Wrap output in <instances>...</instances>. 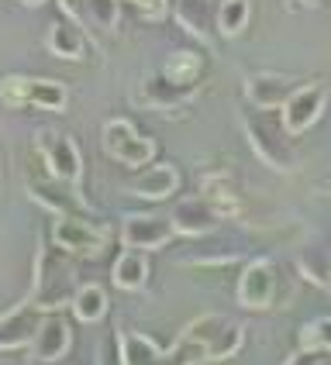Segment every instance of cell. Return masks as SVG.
<instances>
[{
    "label": "cell",
    "instance_id": "6da1fadb",
    "mask_svg": "<svg viewBox=\"0 0 331 365\" xmlns=\"http://www.w3.org/2000/svg\"><path fill=\"white\" fill-rule=\"evenodd\" d=\"M245 345V324L228 314H200L166 348L169 365H214L235 359Z\"/></svg>",
    "mask_w": 331,
    "mask_h": 365
},
{
    "label": "cell",
    "instance_id": "7a4b0ae2",
    "mask_svg": "<svg viewBox=\"0 0 331 365\" xmlns=\"http://www.w3.org/2000/svg\"><path fill=\"white\" fill-rule=\"evenodd\" d=\"M76 269L69 265L66 252H59L52 242L39 245L35 269H31V304L41 314H62V307H69V297L76 289Z\"/></svg>",
    "mask_w": 331,
    "mask_h": 365
},
{
    "label": "cell",
    "instance_id": "3957f363",
    "mask_svg": "<svg viewBox=\"0 0 331 365\" xmlns=\"http://www.w3.org/2000/svg\"><path fill=\"white\" fill-rule=\"evenodd\" d=\"M242 131L252 152L259 155V163L269 165L273 173L290 176L300 169V155L293 148V138L283 131L280 118H273V110H242Z\"/></svg>",
    "mask_w": 331,
    "mask_h": 365
},
{
    "label": "cell",
    "instance_id": "277c9868",
    "mask_svg": "<svg viewBox=\"0 0 331 365\" xmlns=\"http://www.w3.org/2000/svg\"><path fill=\"white\" fill-rule=\"evenodd\" d=\"M0 101L11 110L39 107V110H49V114H62V110H69V86L62 80H49V76L7 73L0 80Z\"/></svg>",
    "mask_w": 331,
    "mask_h": 365
},
{
    "label": "cell",
    "instance_id": "5b68a950",
    "mask_svg": "<svg viewBox=\"0 0 331 365\" xmlns=\"http://www.w3.org/2000/svg\"><path fill=\"white\" fill-rule=\"evenodd\" d=\"M101 145L107 152V159L128 165V169H145L152 165L159 145L152 135H145L142 128L128 118H107L101 128Z\"/></svg>",
    "mask_w": 331,
    "mask_h": 365
},
{
    "label": "cell",
    "instance_id": "8992f818",
    "mask_svg": "<svg viewBox=\"0 0 331 365\" xmlns=\"http://www.w3.org/2000/svg\"><path fill=\"white\" fill-rule=\"evenodd\" d=\"M35 148H39L41 163L49 169V180L66 182V186H80L83 182V152L73 135L56 131V128H41L35 135Z\"/></svg>",
    "mask_w": 331,
    "mask_h": 365
},
{
    "label": "cell",
    "instance_id": "52a82bcc",
    "mask_svg": "<svg viewBox=\"0 0 331 365\" xmlns=\"http://www.w3.org/2000/svg\"><path fill=\"white\" fill-rule=\"evenodd\" d=\"M325 110H328V83L307 80L280 103V124L290 138H297V135H307L325 118Z\"/></svg>",
    "mask_w": 331,
    "mask_h": 365
},
{
    "label": "cell",
    "instance_id": "ba28073f",
    "mask_svg": "<svg viewBox=\"0 0 331 365\" xmlns=\"http://www.w3.org/2000/svg\"><path fill=\"white\" fill-rule=\"evenodd\" d=\"M235 300H238V307H245L252 314L273 310L276 300H280V269H276V262L266 259V255L248 259V262L242 265V276H238Z\"/></svg>",
    "mask_w": 331,
    "mask_h": 365
},
{
    "label": "cell",
    "instance_id": "9c48e42d",
    "mask_svg": "<svg viewBox=\"0 0 331 365\" xmlns=\"http://www.w3.org/2000/svg\"><path fill=\"white\" fill-rule=\"evenodd\" d=\"M59 11L83 35H118L121 28V0H56Z\"/></svg>",
    "mask_w": 331,
    "mask_h": 365
},
{
    "label": "cell",
    "instance_id": "30bf717a",
    "mask_svg": "<svg viewBox=\"0 0 331 365\" xmlns=\"http://www.w3.org/2000/svg\"><path fill=\"white\" fill-rule=\"evenodd\" d=\"M49 242L66 255H97L107 245V227H97L80 214H69V217H56Z\"/></svg>",
    "mask_w": 331,
    "mask_h": 365
},
{
    "label": "cell",
    "instance_id": "8fae6325",
    "mask_svg": "<svg viewBox=\"0 0 331 365\" xmlns=\"http://www.w3.org/2000/svg\"><path fill=\"white\" fill-rule=\"evenodd\" d=\"M31 362L35 365H56L69 355L73 348V327L62 314H41L39 331L31 338Z\"/></svg>",
    "mask_w": 331,
    "mask_h": 365
},
{
    "label": "cell",
    "instance_id": "7c38bea8",
    "mask_svg": "<svg viewBox=\"0 0 331 365\" xmlns=\"http://www.w3.org/2000/svg\"><path fill=\"white\" fill-rule=\"evenodd\" d=\"M300 86L297 76L290 73H248L242 83L245 103L252 110H280V103Z\"/></svg>",
    "mask_w": 331,
    "mask_h": 365
},
{
    "label": "cell",
    "instance_id": "4fadbf2b",
    "mask_svg": "<svg viewBox=\"0 0 331 365\" xmlns=\"http://www.w3.org/2000/svg\"><path fill=\"white\" fill-rule=\"evenodd\" d=\"M221 214L204 200V197H183L169 210V224H173V235H183V238H207L221 227Z\"/></svg>",
    "mask_w": 331,
    "mask_h": 365
},
{
    "label": "cell",
    "instance_id": "5bb4252c",
    "mask_svg": "<svg viewBox=\"0 0 331 365\" xmlns=\"http://www.w3.org/2000/svg\"><path fill=\"white\" fill-rule=\"evenodd\" d=\"M173 224L169 217H156V214H128L121 221V238L124 248H138V252H156L173 242Z\"/></svg>",
    "mask_w": 331,
    "mask_h": 365
},
{
    "label": "cell",
    "instance_id": "9a60e30c",
    "mask_svg": "<svg viewBox=\"0 0 331 365\" xmlns=\"http://www.w3.org/2000/svg\"><path fill=\"white\" fill-rule=\"evenodd\" d=\"M41 310L31 304V297H24L11 310L0 314V351H21L31 345L35 331H39Z\"/></svg>",
    "mask_w": 331,
    "mask_h": 365
},
{
    "label": "cell",
    "instance_id": "2e32d148",
    "mask_svg": "<svg viewBox=\"0 0 331 365\" xmlns=\"http://www.w3.org/2000/svg\"><path fill=\"white\" fill-rule=\"evenodd\" d=\"M180 169L173 163H156V165H145L142 173L135 176V180L124 182V193H131V197H138V200H169L176 190H180Z\"/></svg>",
    "mask_w": 331,
    "mask_h": 365
},
{
    "label": "cell",
    "instance_id": "e0dca14e",
    "mask_svg": "<svg viewBox=\"0 0 331 365\" xmlns=\"http://www.w3.org/2000/svg\"><path fill=\"white\" fill-rule=\"evenodd\" d=\"M197 90H183L176 83H169L156 69V73H145L142 80L135 83V103L138 107H148V110H169V107H183V103L193 101Z\"/></svg>",
    "mask_w": 331,
    "mask_h": 365
},
{
    "label": "cell",
    "instance_id": "ac0fdd59",
    "mask_svg": "<svg viewBox=\"0 0 331 365\" xmlns=\"http://www.w3.org/2000/svg\"><path fill=\"white\" fill-rule=\"evenodd\" d=\"M114 351H118V365H169L166 348H159L148 334L128 324L114 327Z\"/></svg>",
    "mask_w": 331,
    "mask_h": 365
},
{
    "label": "cell",
    "instance_id": "d6986e66",
    "mask_svg": "<svg viewBox=\"0 0 331 365\" xmlns=\"http://www.w3.org/2000/svg\"><path fill=\"white\" fill-rule=\"evenodd\" d=\"M148 276H152L148 252H138V248H121V255L111 265V283L121 293H142L148 286Z\"/></svg>",
    "mask_w": 331,
    "mask_h": 365
},
{
    "label": "cell",
    "instance_id": "ffe728a7",
    "mask_svg": "<svg viewBox=\"0 0 331 365\" xmlns=\"http://www.w3.org/2000/svg\"><path fill=\"white\" fill-rule=\"evenodd\" d=\"M73 190H76V186H66V182H56V180H31L28 197H31V203H35L39 210H45V214H52V217H69V214L80 210Z\"/></svg>",
    "mask_w": 331,
    "mask_h": 365
},
{
    "label": "cell",
    "instance_id": "44dd1931",
    "mask_svg": "<svg viewBox=\"0 0 331 365\" xmlns=\"http://www.w3.org/2000/svg\"><path fill=\"white\" fill-rule=\"evenodd\" d=\"M214 0H173V18L186 35L207 45L214 38Z\"/></svg>",
    "mask_w": 331,
    "mask_h": 365
},
{
    "label": "cell",
    "instance_id": "7402d4cb",
    "mask_svg": "<svg viewBox=\"0 0 331 365\" xmlns=\"http://www.w3.org/2000/svg\"><path fill=\"white\" fill-rule=\"evenodd\" d=\"M204 69H207V62L197 48H173V52L166 56L159 73H163L169 83L183 86V90H197L200 80H204Z\"/></svg>",
    "mask_w": 331,
    "mask_h": 365
},
{
    "label": "cell",
    "instance_id": "603a6c76",
    "mask_svg": "<svg viewBox=\"0 0 331 365\" xmlns=\"http://www.w3.org/2000/svg\"><path fill=\"white\" fill-rule=\"evenodd\" d=\"M86 45H90L86 35H83L73 21H56V24H49V31H45V48H49V56H56V59L83 62L86 59Z\"/></svg>",
    "mask_w": 331,
    "mask_h": 365
},
{
    "label": "cell",
    "instance_id": "cb8c5ba5",
    "mask_svg": "<svg viewBox=\"0 0 331 365\" xmlns=\"http://www.w3.org/2000/svg\"><path fill=\"white\" fill-rule=\"evenodd\" d=\"M252 24V0H218L214 7V35L225 41L242 38Z\"/></svg>",
    "mask_w": 331,
    "mask_h": 365
},
{
    "label": "cell",
    "instance_id": "d4e9b609",
    "mask_svg": "<svg viewBox=\"0 0 331 365\" xmlns=\"http://www.w3.org/2000/svg\"><path fill=\"white\" fill-rule=\"evenodd\" d=\"M69 310H73V317L80 324H101L103 317H107V310H111V300H107L103 286L80 283L73 289V297H69Z\"/></svg>",
    "mask_w": 331,
    "mask_h": 365
},
{
    "label": "cell",
    "instance_id": "484cf974",
    "mask_svg": "<svg viewBox=\"0 0 331 365\" xmlns=\"http://www.w3.org/2000/svg\"><path fill=\"white\" fill-rule=\"evenodd\" d=\"M200 197H204L221 217H225V214H238V190L231 186V180H228L225 173H221V176H210V173H207L204 193H200Z\"/></svg>",
    "mask_w": 331,
    "mask_h": 365
},
{
    "label": "cell",
    "instance_id": "4316f807",
    "mask_svg": "<svg viewBox=\"0 0 331 365\" xmlns=\"http://www.w3.org/2000/svg\"><path fill=\"white\" fill-rule=\"evenodd\" d=\"M300 341V351H310V355H331V314H321L307 324L300 327L297 334Z\"/></svg>",
    "mask_w": 331,
    "mask_h": 365
},
{
    "label": "cell",
    "instance_id": "83f0119b",
    "mask_svg": "<svg viewBox=\"0 0 331 365\" xmlns=\"http://www.w3.org/2000/svg\"><path fill=\"white\" fill-rule=\"evenodd\" d=\"M297 269L300 276L307 279L310 286H325V272H328V248H307L300 259H297Z\"/></svg>",
    "mask_w": 331,
    "mask_h": 365
},
{
    "label": "cell",
    "instance_id": "f1b7e54d",
    "mask_svg": "<svg viewBox=\"0 0 331 365\" xmlns=\"http://www.w3.org/2000/svg\"><path fill=\"white\" fill-rule=\"evenodd\" d=\"M245 259V245H231V248H214V252H200V255H193V259H186V265H207V269H214V265H231V262H242Z\"/></svg>",
    "mask_w": 331,
    "mask_h": 365
},
{
    "label": "cell",
    "instance_id": "f546056e",
    "mask_svg": "<svg viewBox=\"0 0 331 365\" xmlns=\"http://www.w3.org/2000/svg\"><path fill=\"white\" fill-rule=\"evenodd\" d=\"M128 4L142 14V21H152V24L169 18V0H128Z\"/></svg>",
    "mask_w": 331,
    "mask_h": 365
},
{
    "label": "cell",
    "instance_id": "4dcf8cb0",
    "mask_svg": "<svg viewBox=\"0 0 331 365\" xmlns=\"http://www.w3.org/2000/svg\"><path fill=\"white\" fill-rule=\"evenodd\" d=\"M283 365H321V355H310V351H297V355H290Z\"/></svg>",
    "mask_w": 331,
    "mask_h": 365
},
{
    "label": "cell",
    "instance_id": "1f68e13d",
    "mask_svg": "<svg viewBox=\"0 0 331 365\" xmlns=\"http://www.w3.org/2000/svg\"><path fill=\"white\" fill-rule=\"evenodd\" d=\"M290 11H310V7H317V0H287Z\"/></svg>",
    "mask_w": 331,
    "mask_h": 365
},
{
    "label": "cell",
    "instance_id": "d6a6232c",
    "mask_svg": "<svg viewBox=\"0 0 331 365\" xmlns=\"http://www.w3.org/2000/svg\"><path fill=\"white\" fill-rule=\"evenodd\" d=\"M321 289L331 297V252H328V272H325V286H321Z\"/></svg>",
    "mask_w": 331,
    "mask_h": 365
},
{
    "label": "cell",
    "instance_id": "836d02e7",
    "mask_svg": "<svg viewBox=\"0 0 331 365\" xmlns=\"http://www.w3.org/2000/svg\"><path fill=\"white\" fill-rule=\"evenodd\" d=\"M24 7H39V4H45V0H21Z\"/></svg>",
    "mask_w": 331,
    "mask_h": 365
},
{
    "label": "cell",
    "instance_id": "e575fe53",
    "mask_svg": "<svg viewBox=\"0 0 331 365\" xmlns=\"http://www.w3.org/2000/svg\"><path fill=\"white\" fill-rule=\"evenodd\" d=\"M0 193H4V155H0Z\"/></svg>",
    "mask_w": 331,
    "mask_h": 365
}]
</instances>
